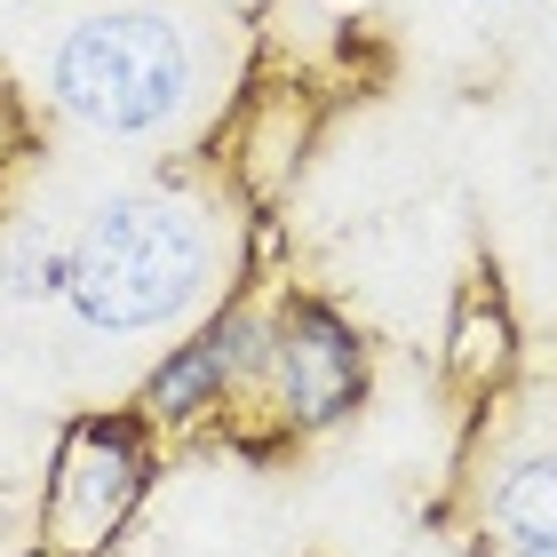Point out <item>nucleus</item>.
Masks as SVG:
<instances>
[{
    "instance_id": "obj_1",
    "label": "nucleus",
    "mask_w": 557,
    "mask_h": 557,
    "mask_svg": "<svg viewBox=\"0 0 557 557\" xmlns=\"http://www.w3.org/2000/svg\"><path fill=\"white\" fill-rule=\"evenodd\" d=\"M199 271H208L199 215H184L175 199H112V208L72 239L64 295L88 326L136 335V326H160V319L184 311Z\"/></svg>"
},
{
    "instance_id": "obj_2",
    "label": "nucleus",
    "mask_w": 557,
    "mask_h": 557,
    "mask_svg": "<svg viewBox=\"0 0 557 557\" xmlns=\"http://www.w3.org/2000/svg\"><path fill=\"white\" fill-rule=\"evenodd\" d=\"M48 88L88 136H151L191 88V48L160 9H96L57 40Z\"/></svg>"
},
{
    "instance_id": "obj_3",
    "label": "nucleus",
    "mask_w": 557,
    "mask_h": 557,
    "mask_svg": "<svg viewBox=\"0 0 557 557\" xmlns=\"http://www.w3.org/2000/svg\"><path fill=\"white\" fill-rule=\"evenodd\" d=\"M271 367H278V391H287V414H302V422L343 414L350 391H359V343L319 302H295L287 311V326L271 343Z\"/></svg>"
},
{
    "instance_id": "obj_4",
    "label": "nucleus",
    "mask_w": 557,
    "mask_h": 557,
    "mask_svg": "<svg viewBox=\"0 0 557 557\" xmlns=\"http://www.w3.org/2000/svg\"><path fill=\"white\" fill-rule=\"evenodd\" d=\"M128 494H136V462H128V446H120V438H88L81 454H72L64 494H57V525H64V542H96L120 510H128Z\"/></svg>"
},
{
    "instance_id": "obj_5",
    "label": "nucleus",
    "mask_w": 557,
    "mask_h": 557,
    "mask_svg": "<svg viewBox=\"0 0 557 557\" xmlns=\"http://www.w3.org/2000/svg\"><path fill=\"white\" fill-rule=\"evenodd\" d=\"M247 359H256V326H247V319L215 326V335L184 343V350H175V359L160 367V383H151V407H160V414H191L199 398H215Z\"/></svg>"
},
{
    "instance_id": "obj_6",
    "label": "nucleus",
    "mask_w": 557,
    "mask_h": 557,
    "mask_svg": "<svg viewBox=\"0 0 557 557\" xmlns=\"http://www.w3.org/2000/svg\"><path fill=\"white\" fill-rule=\"evenodd\" d=\"M494 525H502L518 549L557 542V454H525L518 470H502V486H494Z\"/></svg>"
},
{
    "instance_id": "obj_7",
    "label": "nucleus",
    "mask_w": 557,
    "mask_h": 557,
    "mask_svg": "<svg viewBox=\"0 0 557 557\" xmlns=\"http://www.w3.org/2000/svg\"><path fill=\"white\" fill-rule=\"evenodd\" d=\"M518 557H557V542H534V549H518Z\"/></svg>"
}]
</instances>
